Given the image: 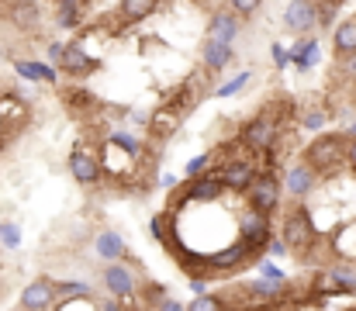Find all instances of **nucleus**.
Wrapping results in <instances>:
<instances>
[{"label": "nucleus", "instance_id": "f257e3e1", "mask_svg": "<svg viewBox=\"0 0 356 311\" xmlns=\"http://www.w3.org/2000/svg\"><path fill=\"white\" fill-rule=\"evenodd\" d=\"M346 138H339V135H322V138H315L312 145H308V152H305V159L315 166V170H332L343 156H346Z\"/></svg>", "mask_w": 356, "mask_h": 311}, {"label": "nucleus", "instance_id": "f03ea898", "mask_svg": "<svg viewBox=\"0 0 356 311\" xmlns=\"http://www.w3.org/2000/svg\"><path fill=\"white\" fill-rule=\"evenodd\" d=\"M273 138H277V125H273L266 114L252 118V121L242 128V135H238V142H242L245 149H252V152H266V149H273Z\"/></svg>", "mask_w": 356, "mask_h": 311}, {"label": "nucleus", "instance_id": "7ed1b4c3", "mask_svg": "<svg viewBox=\"0 0 356 311\" xmlns=\"http://www.w3.org/2000/svg\"><path fill=\"white\" fill-rule=\"evenodd\" d=\"M284 239H287V246L298 249V253H305V249L312 246L315 228H312V214H308L305 207H298L294 214H287V221H284Z\"/></svg>", "mask_w": 356, "mask_h": 311}, {"label": "nucleus", "instance_id": "20e7f679", "mask_svg": "<svg viewBox=\"0 0 356 311\" xmlns=\"http://www.w3.org/2000/svg\"><path fill=\"white\" fill-rule=\"evenodd\" d=\"M318 24V3L315 0H291L284 10V28L294 35H305Z\"/></svg>", "mask_w": 356, "mask_h": 311}, {"label": "nucleus", "instance_id": "39448f33", "mask_svg": "<svg viewBox=\"0 0 356 311\" xmlns=\"http://www.w3.org/2000/svg\"><path fill=\"white\" fill-rule=\"evenodd\" d=\"M245 194H249V207L273 214V211H277V201H280V184H277V177H270V173H259Z\"/></svg>", "mask_w": 356, "mask_h": 311}, {"label": "nucleus", "instance_id": "423d86ee", "mask_svg": "<svg viewBox=\"0 0 356 311\" xmlns=\"http://www.w3.org/2000/svg\"><path fill=\"white\" fill-rule=\"evenodd\" d=\"M56 298H59V284H52L49 277H38L21 291V308H52Z\"/></svg>", "mask_w": 356, "mask_h": 311}, {"label": "nucleus", "instance_id": "0eeeda50", "mask_svg": "<svg viewBox=\"0 0 356 311\" xmlns=\"http://www.w3.org/2000/svg\"><path fill=\"white\" fill-rule=\"evenodd\" d=\"M59 66H63V73H70V77H90L101 63H97V59H90L80 45H66V49H63Z\"/></svg>", "mask_w": 356, "mask_h": 311}, {"label": "nucleus", "instance_id": "6e6552de", "mask_svg": "<svg viewBox=\"0 0 356 311\" xmlns=\"http://www.w3.org/2000/svg\"><path fill=\"white\" fill-rule=\"evenodd\" d=\"M104 287L115 294V298H131L135 294V273L124 266V263H111L108 270H104Z\"/></svg>", "mask_w": 356, "mask_h": 311}, {"label": "nucleus", "instance_id": "1a4fd4ad", "mask_svg": "<svg viewBox=\"0 0 356 311\" xmlns=\"http://www.w3.org/2000/svg\"><path fill=\"white\" fill-rule=\"evenodd\" d=\"M222 177H225V187H229V191H249V187H252V180H256L259 173H256V166H252V163H245V159H232V163H225V166H222Z\"/></svg>", "mask_w": 356, "mask_h": 311}, {"label": "nucleus", "instance_id": "9d476101", "mask_svg": "<svg viewBox=\"0 0 356 311\" xmlns=\"http://www.w3.org/2000/svg\"><path fill=\"white\" fill-rule=\"evenodd\" d=\"M222 191H225V177H222V170H218V173H208V177L194 180L191 191H187V198H191V201H201V205H211V201L222 198Z\"/></svg>", "mask_w": 356, "mask_h": 311}, {"label": "nucleus", "instance_id": "9b49d317", "mask_svg": "<svg viewBox=\"0 0 356 311\" xmlns=\"http://www.w3.org/2000/svg\"><path fill=\"white\" fill-rule=\"evenodd\" d=\"M201 59H204V66H208L211 73H222V70H229V63L236 59V52H232V45L208 38V42L201 45Z\"/></svg>", "mask_w": 356, "mask_h": 311}, {"label": "nucleus", "instance_id": "f8f14e48", "mask_svg": "<svg viewBox=\"0 0 356 311\" xmlns=\"http://www.w3.org/2000/svg\"><path fill=\"white\" fill-rule=\"evenodd\" d=\"M315 173H318V170H315L308 159H305V163H298V166H291V170H287V177H284V180H287V191H291L294 198L312 194V187H315Z\"/></svg>", "mask_w": 356, "mask_h": 311}, {"label": "nucleus", "instance_id": "ddd939ff", "mask_svg": "<svg viewBox=\"0 0 356 311\" xmlns=\"http://www.w3.org/2000/svg\"><path fill=\"white\" fill-rule=\"evenodd\" d=\"M70 170H73V177H76L80 184H97V177H101V166H97V159H94L87 149H73Z\"/></svg>", "mask_w": 356, "mask_h": 311}, {"label": "nucleus", "instance_id": "4468645a", "mask_svg": "<svg viewBox=\"0 0 356 311\" xmlns=\"http://www.w3.org/2000/svg\"><path fill=\"white\" fill-rule=\"evenodd\" d=\"M236 35H238V17H236V14L222 10V14H215V17L208 21V38L232 45V42H236Z\"/></svg>", "mask_w": 356, "mask_h": 311}, {"label": "nucleus", "instance_id": "2eb2a0df", "mask_svg": "<svg viewBox=\"0 0 356 311\" xmlns=\"http://www.w3.org/2000/svg\"><path fill=\"white\" fill-rule=\"evenodd\" d=\"M7 17H10L17 28H24V31H28V28H35V24H38V3H35V0H14V3H10V10H7Z\"/></svg>", "mask_w": 356, "mask_h": 311}, {"label": "nucleus", "instance_id": "dca6fc26", "mask_svg": "<svg viewBox=\"0 0 356 311\" xmlns=\"http://www.w3.org/2000/svg\"><path fill=\"white\" fill-rule=\"evenodd\" d=\"M14 70L24 77V80H42V83H56V70L52 66H45V63H31V59H17L14 63Z\"/></svg>", "mask_w": 356, "mask_h": 311}, {"label": "nucleus", "instance_id": "f3484780", "mask_svg": "<svg viewBox=\"0 0 356 311\" xmlns=\"http://www.w3.org/2000/svg\"><path fill=\"white\" fill-rule=\"evenodd\" d=\"M332 49H336V56H356V21H343L336 28Z\"/></svg>", "mask_w": 356, "mask_h": 311}, {"label": "nucleus", "instance_id": "a211bd4d", "mask_svg": "<svg viewBox=\"0 0 356 311\" xmlns=\"http://www.w3.org/2000/svg\"><path fill=\"white\" fill-rule=\"evenodd\" d=\"M156 3H159V0H121L118 14L124 21H142V17L156 14Z\"/></svg>", "mask_w": 356, "mask_h": 311}, {"label": "nucleus", "instance_id": "6ab92c4d", "mask_svg": "<svg viewBox=\"0 0 356 311\" xmlns=\"http://www.w3.org/2000/svg\"><path fill=\"white\" fill-rule=\"evenodd\" d=\"M59 28H76L80 21H83V14H80V0H66V3H59Z\"/></svg>", "mask_w": 356, "mask_h": 311}, {"label": "nucleus", "instance_id": "aec40b11", "mask_svg": "<svg viewBox=\"0 0 356 311\" xmlns=\"http://www.w3.org/2000/svg\"><path fill=\"white\" fill-rule=\"evenodd\" d=\"M318 59V42H301L298 52H294V63L298 70H312V63Z\"/></svg>", "mask_w": 356, "mask_h": 311}, {"label": "nucleus", "instance_id": "412c9836", "mask_svg": "<svg viewBox=\"0 0 356 311\" xmlns=\"http://www.w3.org/2000/svg\"><path fill=\"white\" fill-rule=\"evenodd\" d=\"M97 249H101L108 260H118L121 253H124V246H121V239L115 235V232H104V235L97 239Z\"/></svg>", "mask_w": 356, "mask_h": 311}, {"label": "nucleus", "instance_id": "4be33fe9", "mask_svg": "<svg viewBox=\"0 0 356 311\" xmlns=\"http://www.w3.org/2000/svg\"><path fill=\"white\" fill-rule=\"evenodd\" d=\"M90 294V284H59V298L66 305V298H87Z\"/></svg>", "mask_w": 356, "mask_h": 311}, {"label": "nucleus", "instance_id": "5701e85b", "mask_svg": "<svg viewBox=\"0 0 356 311\" xmlns=\"http://www.w3.org/2000/svg\"><path fill=\"white\" fill-rule=\"evenodd\" d=\"M245 83H249V73H238L236 80H229L225 87H218V94H215V97H232V94H238V90L245 87Z\"/></svg>", "mask_w": 356, "mask_h": 311}, {"label": "nucleus", "instance_id": "b1692460", "mask_svg": "<svg viewBox=\"0 0 356 311\" xmlns=\"http://www.w3.org/2000/svg\"><path fill=\"white\" fill-rule=\"evenodd\" d=\"M0 239H3L7 249H17V246H21V232H17V225H3V228H0Z\"/></svg>", "mask_w": 356, "mask_h": 311}, {"label": "nucleus", "instance_id": "393cba45", "mask_svg": "<svg viewBox=\"0 0 356 311\" xmlns=\"http://www.w3.org/2000/svg\"><path fill=\"white\" fill-rule=\"evenodd\" d=\"M336 3H339V0H325V3H318V24L329 28V24L336 21Z\"/></svg>", "mask_w": 356, "mask_h": 311}, {"label": "nucleus", "instance_id": "a878e982", "mask_svg": "<svg viewBox=\"0 0 356 311\" xmlns=\"http://www.w3.org/2000/svg\"><path fill=\"white\" fill-rule=\"evenodd\" d=\"M191 308L201 311V308H225V301L222 298H211V294H197L194 301H191Z\"/></svg>", "mask_w": 356, "mask_h": 311}, {"label": "nucleus", "instance_id": "bb28decb", "mask_svg": "<svg viewBox=\"0 0 356 311\" xmlns=\"http://www.w3.org/2000/svg\"><path fill=\"white\" fill-rule=\"evenodd\" d=\"M259 3H263V0H229V7H232L236 14H252Z\"/></svg>", "mask_w": 356, "mask_h": 311}, {"label": "nucleus", "instance_id": "cd10ccee", "mask_svg": "<svg viewBox=\"0 0 356 311\" xmlns=\"http://www.w3.org/2000/svg\"><path fill=\"white\" fill-rule=\"evenodd\" d=\"M325 125V114L322 111H312V114H305V128H312V131H318Z\"/></svg>", "mask_w": 356, "mask_h": 311}, {"label": "nucleus", "instance_id": "c85d7f7f", "mask_svg": "<svg viewBox=\"0 0 356 311\" xmlns=\"http://www.w3.org/2000/svg\"><path fill=\"white\" fill-rule=\"evenodd\" d=\"M208 159H211V156H208V152H201L197 159H191V166H187V173H191V177H194V173H201V170L208 166Z\"/></svg>", "mask_w": 356, "mask_h": 311}, {"label": "nucleus", "instance_id": "c756f323", "mask_svg": "<svg viewBox=\"0 0 356 311\" xmlns=\"http://www.w3.org/2000/svg\"><path fill=\"white\" fill-rule=\"evenodd\" d=\"M287 249H291V246H287V239H273V242H270V253H273V256H284Z\"/></svg>", "mask_w": 356, "mask_h": 311}, {"label": "nucleus", "instance_id": "7c9ffc66", "mask_svg": "<svg viewBox=\"0 0 356 311\" xmlns=\"http://www.w3.org/2000/svg\"><path fill=\"white\" fill-rule=\"evenodd\" d=\"M287 59H291V56H287V52H284L280 45H273V63H277V66H284Z\"/></svg>", "mask_w": 356, "mask_h": 311}, {"label": "nucleus", "instance_id": "2f4dec72", "mask_svg": "<svg viewBox=\"0 0 356 311\" xmlns=\"http://www.w3.org/2000/svg\"><path fill=\"white\" fill-rule=\"evenodd\" d=\"M346 163L353 166V173H356V138L350 142V149H346Z\"/></svg>", "mask_w": 356, "mask_h": 311}, {"label": "nucleus", "instance_id": "473e14b6", "mask_svg": "<svg viewBox=\"0 0 356 311\" xmlns=\"http://www.w3.org/2000/svg\"><path fill=\"white\" fill-rule=\"evenodd\" d=\"M56 3H66V0H56Z\"/></svg>", "mask_w": 356, "mask_h": 311}, {"label": "nucleus", "instance_id": "72a5a7b5", "mask_svg": "<svg viewBox=\"0 0 356 311\" xmlns=\"http://www.w3.org/2000/svg\"><path fill=\"white\" fill-rule=\"evenodd\" d=\"M0 128H3V118H0Z\"/></svg>", "mask_w": 356, "mask_h": 311}, {"label": "nucleus", "instance_id": "f704fd0d", "mask_svg": "<svg viewBox=\"0 0 356 311\" xmlns=\"http://www.w3.org/2000/svg\"><path fill=\"white\" fill-rule=\"evenodd\" d=\"M353 138H356V128H353Z\"/></svg>", "mask_w": 356, "mask_h": 311}, {"label": "nucleus", "instance_id": "c9c22d12", "mask_svg": "<svg viewBox=\"0 0 356 311\" xmlns=\"http://www.w3.org/2000/svg\"><path fill=\"white\" fill-rule=\"evenodd\" d=\"M0 228H3V225H0Z\"/></svg>", "mask_w": 356, "mask_h": 311}, {"label": "nucleus", "instance_id": "e433bc0d", "mask_svg": "<svg viewBox=\"0 0 356 311\" xmlns=\"http://www.w3.org/2000/svg\"><path fill=\"white\" fill-rule=\"evenodd\" d=\"M339 3H343V0H339Z\"/></svg>", "mask_w": 356, "mask_h": 311}]
</instances>
